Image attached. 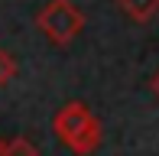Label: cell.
<instances>
[{"mask_svg":"<svg viewBox=\"0 0 159 156\" xmlns=\"http://www.w3.org/2000/svg\"><path fill=\"white\" fill-rule=\"evenodd\" d=\"M52 130L75 156H91L101 146V137H104L101 120L91 114V108L84 101H68L52 117Z\"/></svg>","mask_w":159,"mask_h":156,"instance_id":"6da1fadb","label":"cell"},{"mask_svg":"<svg viewBox=\"0 0 159 156\" xmlns=\"http://www.w3.org/2000/svg\"><path fill=\"white\" fill-rule=\"evenodd\" d=\"M36 26L52 46H68L78 33L84 30V13L71 0H49L36 13Z\"/></svg>","mask_w":159,"mask_h":156,"instance_id":"7a4b0ae2","label":"cell"},{"mask_svg":"<svg viewBox=\"0 0 159 156\" xmlns=\"http://www.w3.org/2000/svg\"><path fill=\"white\" fill-rule=\"evenodd\" d=\"M149 88H153V94H156V98H159V72H156V75H153V81H149Z\"/></svg>","mask_w":159,"mask_h":156,"instance_id":"8992f818","label":"cell"},{"mask_svg":"<svg viewBox=\"0 0 159 156\" xmlns=\"http://www.w3.org/2000/svg\"><path fill=\"white\" fill-rule=\"evenodd\" d=\"M3 143H7V140H0V156H3Z\"/></svg>","mask_w":159,"mask_h":156,"instance_id":"52a82bcc","label":"cell"},{"mask_svg":"<svg viewBox=\"0 0 159 156\" xmlns=\"http://www.w3.org/2000/svg\"><path fill=\"white\" fill-rule=\"evenodd\" d=\"M13 78H16V59L0 49V85H10Z\"/></svg>","mask_w":159,"mask_h":156,"instance_id":"5b68a950","label":"cell"},{"mask_svg":"<svg viewBox=\"0 0 159 156\" xmlns=\"http://www.w3.org/2000/svg\"><path fill=\"white\" fill-rule=\"evenodd\" d=\"M3 156H39V146L26 137H13L3 143Z\"/></svg>","mask_w":159,"mask_h":156,"instance_id":"277c9868","label":"cell"},{"mask_svg":"<svg viewBox=\"0 0 159 156\" xmlns=\"http://www.w3.org/2000/svg\"><path fill=\"white\" fill-rule=\"evenodd\" d=\"M117 7L136 23H146L159 13V0H117Z\"/></svg>","mask_w":159,"mask_h":156,"instance_id":"3957f363","label":"cell"}]
</instances>
